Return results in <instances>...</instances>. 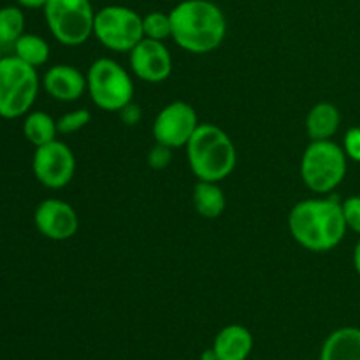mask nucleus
<instances>
[{
    "label": "nucleus",
    "mask_w": 360,
    "mask_h": 360,
    "mask_svg": "<svg viewBox=\"0 0 360 360\" xmlns=\"http://www.w3.org/2000/svg\"><path fill=\"white\" fill-rule=\"evenodd\" d=\"M288 231L304 250L330 252L347 236L343 206L334 197H313L295 204L288 214Z\"/></svg>",
    "instance_id": "1"
},
{
    "label": "nucleus",
    "mask_w": 360,
    "mask_h": 360,
    "mask_svg": "<svg viewBox=\"0 0 360 360\" xmlns=\"http://www.w3.org/2000/svg\"><path fill=\"white\" fill-rule=\"evenodd\" d=\"M172 41L195 55L211 53L227 35V20L217 4L210 0H183L171 11Z\"/></svg>",
    "instance_id": "2"
},
{
    "label": "nucleus",
    "mask_w": 360,
    "mask_h": 360,
    "mask_svg": "<svg viewBox=\"0 0 360 360\" xmlns=\"http://www.w3.org/2000/svg\"><path fill=\"white\" fill-rule=\"evenodd\" d=\"M185 148L190 171L200 181H224L238 164L234 141L214 123H199Z\"/></svg>",
    "instance_id": "3"
},
{
    "label": "nucleus",
    "mask_w": 360,
    "mask_h": 360,
    "mask_svg": "<svg viewBox=\"0 0 360 360\" xmlns=\"http://www.w3.org/2000/svg\"><path fill=\"white\" fill-rule=\"evenodd\" d=\"M348 157L343 146L327 141H311L301 158V179L311 192L326 195L343 183Z\"/></svg>",
    "instance_id": "4"
},
{
    "label": "nucleus",
    "mask_w": 360,
    "mask_h": 360,
    "mask_svg": "<svg viewBox=\"0 0 360 360\" xmlns=\"http://www.w3.org/2000/svg\"><path fill=\"white\" fill-rule=\"evenodd\" d=\"M35 67L28 65L16 55L0 60V116L6 120L28 115L39 94Z\"/></svg>",
    "instance_id": "5"
},
{
    "label": "nucleus",
    "mask_w": 360,
    "mask_h": 360,
    "mask_svg": "<svg viewBox=\"0 0 360 360\" xmlns=\"http://www.w3.org/2000/svg\"><path fill=\"white\" fill-rule=\"evenodd\" d=\"M86 91L98 109L120 112L134 101L129 70L112 58H97L86 72Z\"/></svg>",
    "instance_id": "6"
},
{
    "label": "nucleus",
    "mask_w": 360,
    "mask_h": 360,
    "mask_svg": "<svg viewBox=\"0 0 360 360\" xmlns=\"http://www.w3.org/2000/svg\"><path fill=\"white\" fill-rule=\"evenodd\" d=\"M95 13L90 0H48L44 6L49 32L63 46H81L94 35Z\"/></svg>",
    "instance_id": "7"
},
{
    "label": "nucleus",
    "mask_w": 360,
    "mask_h": 360,
    "mask_svg": "<svg viewBox=\"0 0 360 360\" xmlns=\"http://www.w3.org/2000/svg\"><path fill=\"white\" fill-rule=\"evenodd\" d=\"M94 35L111 51L130 53L144 39L143 16L125 6H105L95 13Z\"/></svg>",
    "instance_id": "8"
},
{
    "label": "nucleus",
    "mask_w": 360,
    "mask_h": 360,
    "mask_svg": "<svg viewBox=\"0 0 360 360\" xmlns=\"http://www.w3.org/2000/svg\"><path fill=\"white\" fill-rule=\"evenodd\" d=\"M32 171L41 185L46 188L60 190L69 185L76 172L74 151L62 141L55 139L48 144L35 148L32 158Z\"/></svg>",
    "instance_id": "9"
},
{
    "label": "nucleus",
    "mask_w": 360,
    "mask_h": 360,
    "mask_svg": "<svg viewBox=\"0 0 360 360\" xmlns=\"http://www.w3.org/2000/svg\"><path fill=\"white\" fill-rule=\"evenodd\" d=\"M199 127L197 112L188 102L174 101L160 109L153 122L155 143L171 150L186 146Z\"/></svg>",
    "instance_id": "10"
},
{
    "label": "nucleus",
    "mask_w": 360,
    "mask_h": 360,
    "mask_svg": "<svg viewBox=\"0 0 360 360\" xmlns=\"http://www.w3.org/2000/svg\"><path fill=\"white\" fill-rule=\"evenodd\" d=\"M134 76L144 83H164L172 72V56L165 42L144 37L129 53Z\"/></svg>",
    "instance_id": "11"
},
{
    "label": "nucleus",
    "mask_w": 360,
    "mask_h": 360,
    "mask_svg": "<svg viewBox=\"0 0 360 360\" xmlns=\"http://www.w3.org/2000/svg\"><path fill=\"white\" fill-rule=\"evenodd\" d=\"M34 224L44 238L51 241H67L79 229L76 210L62 199H46L35 207Z\"/></svg>",
    "instance_id": "12"
},
{
    "label": "nucleus",
    "mask_w": 360,
    "mask_h": 360,
    "mask_svg": "<svg viewBox=\"0 0 360 360\" xmlns=\"http://www.w3.org/2000/svg\"><path fill=\"white\" fill-rule=\"evenodd\" d=\"M42 86L55 101L76 102L86 91V74L81 72L77 67L60 63L46 70Z\"/></svg>",
    "instance_id": "13"
},
{
    "label": "nucleus",
    "mask_w": 360,
    "mask_h": 360,
    "mask_svg": "<svg viewBox=\"0 0 360 360\" xmlns=\"http://www.w3.org/2000/svg\"><path fill=\"white\" fill-rule=\"evenodd\" d=\"M253 350V336L245 326L224 327L213 341V352L218 360H246Z\"/></svg>",
    "instance_id": "14"
},
{
    "label": "nucleus",
    "mask_w": 360,
    "mask_h": 360,
    "mask_svg": "<svg viewBox=\"0 0 360 360\" xmlns=\"http://www.w3.org/2000/svg\"><path fill=\"white\" fill-rule=\"evenodd\" d=\"M341 125L340 109L333 102H319L306 116V132L311 141L333 139Z\"/></svg>",
    "instance_id": "15"
},
{
    "label": "nucleus",
    "mask_w": 360,
    "mask_h": 360,
    "mask_svg": "<svg viewBox=\"0 0 360 360\" xmlns=\"http://www.w3.org/2000/svg\"><path fill=\"white\" fill-rule=\"evenodd\" d=\"M320 360H360V329L341 327L334 330L323 343Z\"/></svg>",
    "instance_id": "16"
},
{
    "label": "nucleus",
    "mask_w": 360,
    "mask_h": 360,
    "mask_svg": "<svg viewBox=\"0 0 360 360\" xmlns=\"http://www.w3.org/2000/svg\"><path fill=\"white\" fill-rule=\"evenodd\" d=\"M225 193L220 183L197 181L193 186V206L202 218H218L225 211Z\"/></svg>",
    "instance_id": "17"
},
{
    "label": "nucleus",
    "mask_w": 360,
    "mask_h": 360,
    "mask_svg": "<svg viewBox=\"0 0 360 360\" xmlns=\"http://www.w3.org/2000/svg\"><path fill=\"white\" fill-rule=\"evenodd\" d=\"M23 134L28 143L39 148L56 139L58 127H56V122L48 112L32 111L28 112L23 122Z\"/></svg>",
    "instance_id": "18"
},
{
    "label": "nucleus",
    "mask_w": 360,
    "mask_h": 360,
    "mask_svg": "<svg viewBox=\"0 0 360 360\" xmlns=\"http://www.w3.org/2000/svg\"><path fill=\"white\" fill-rule=\"evenodd\" d=\"M14 55L32 67L44 65L49 60V44L35 34H23L14 42Z\"/></svg>",
    "instance_id": "19"
},
{
    "label": "nucleus",
    "mask_w": 360,
    "mask_h": 360,
    "mask_svg": "<svg viewBox=\"0 0 360 360\" xmlns=\"http://www.w3.org/2000/svg\"><path fill=\"white\" fill-rule=\"evenodd\" d=\"M25 34V14L20 7L7 6L0 9V44L14 46Z\"/></svg>",
    "instance_id": "20"
},
{
    "label": "nucleus",
    "mask_w": 360,
    "mask_h": 360,
    "mask_svg": "<svg viewBox=\"0 0 360 360\" xmlns=\"http://www.w3.org/2000/svg\"><path fill=\"white\" fill-rule=\"evenodd\" d=\"M143 32L146 39L165 42L172 37V23L171 14L162 13V11H153L143 16Z\"/></svg>",
    "instance_id": "21"
},
{
    "label": "nucleus",
    "mask_w": 360,
    "mask_h": 360,
    "mask_svg": "<svg viewBox=\"0 0 360 360\" xmlns=\"http://www.w3.org/2000/svg\"><path fill=\"white\" fill-rule=\"evenodd\" d=\"M91 122V112L88 109H74V111L65 112L56 120L58 134H74L83 130L88 123Z\"/></svg>",
    "instance_id": "22"
},
{
    "label": "nucleus",
    "mask_w": 360,
    "mask_h": 360,
    "mask_svg": "<svg viewBox=\"0 0 360 360\" xmlns=\"http://www.w3.org/2000/svg\"><path fill=\"white\" fill-rule=\"evenodd\" d=\"M341 206H343L347 227L360 236V195L348 197L347 200L341 202Z\"/></svg>",
    "instance_id": "23"
},
{
    "label": "nucleus",
    "mask_w": 360,
    "mask_h": 360,
    "mask_svg": "<svg viewBox=\"0 0 360 360\" xmlns=\"http://www.w3.org/2000/svg\"><path fill=\"white\" fill-rule=\"evenodd\" d=\"M343 151L348 160L360 164V127H352L343 137Z\"/></svg>",
    "instance_id": "24"
},
{
    "label": "nucleus",
    "mask_w": 360,
    "mask_h": 360,
    "mask_svg": "<svg viewBox=\"0 0 360 360\" xmlns=\"http://www.w3.org/2000/svg\"><path fill=\"white\" fill-rule=\"evenodd\" d=\"M172 160V150L167 146H162L157 144L155 148H151L150 153H148V164L151 169H165Z\"/></svg>",
    "instance_id": "25"
},
{
    "label": "nucleus",
    "mask_w": 360,
    "mask_h": 360,
    "mask_svg": "<svg viewBox=\"0 0 360 360\" xmlns=\"http://www.w3.org/2000/svg\"><path fill=\"white\" fill-rule=\"evenodd\" d=\"M120 115H122V118L125 120V123H129V125H134V123L141 118V111L134 104H129L125 109H122Z\"/></svg>",
    "instance_id": "26"
},
{
    "label": "nucleus",
    "mask_w": 360,
    "mask_h": 360,
    "mask_svg": "<svg viewBox=\"0 0 360 360\" xmlns=\"http://www.w3.org/2000/svg\"><path fill=\"white\" fill-rule=\"evenodd\" d=\"M16 2L25 9H44L48 0H16Z\"/></svg>",
    "instance_id": "27"
},
{
    "label": "nucleus",
    "mask_w": 360,
    "mask_h": 360,
    "mask_svg": "<svg viewBox=\"0 0 360 360\" xmlns=\"http://www.w3.org/2000/svg\"><path fill=\"white\" fill-rule=\"evenodd\" d=\"M354 266H355V271H357V274L360 276V239L354 248Z\"/></svg>",
    "instance_id": "28"
},
{
    "label": "nucleus",
    "mask_w": 360,
    "mask_h": 360,
    "mask_svg": "<svg viewBox=\"0 0 360 360\" xmlns=\"http://www.w3.org/2000/svg\"><path fill=\"white\" fill-rule=\"evenodd\" d=\"M4 56H2V44H0V60H2Z\"/></svg>",
    "instance_id": "29"
}]
</instances>
